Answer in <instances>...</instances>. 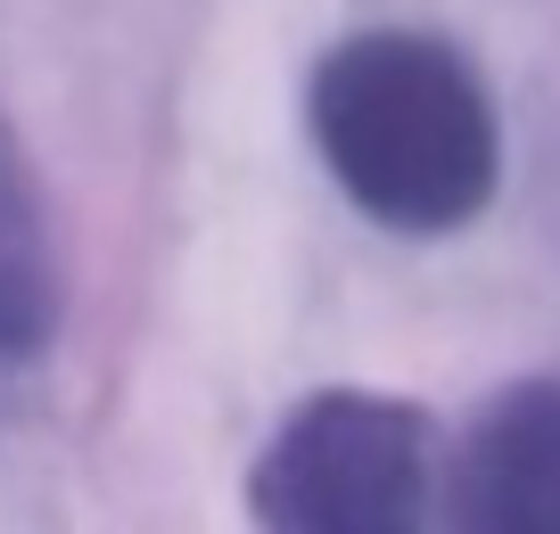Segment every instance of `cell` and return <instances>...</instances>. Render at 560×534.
<instances>
[{"label": "cell", "mask_w": 560, "mask_h": 534, "mask_svg": "<svg viewBox=\"0 0 560 534\" xmlns=\"http://www.w3.org/2000/svg\"><path fill=\"white\" fill-rule=\"evenodd\" d=\"M305 140L363 223L454 239L503 190V107L470 50L420 25H363L305 74Z\"/></svg>", "instance_id": "cell-1"}, {"label": "cell", "mask_w": 560, "mask_h": 534, "mask_svg": "<svg viewBox=\"0 0 560 534\" xmlns=\"http://www.w3.org/2000/svg\"><path fill=\"white\" fill-rule=\"evenodd\" d=\"M445 436L412 395L322 387L247 461V518L272 534H420L445 526Z\"/></svg>", "instance_id": "cell-2"}, {"label": "cell", "mask_w": 560, "mask_h": 534, "mask_svg": "<svg viewBox=\"0 0 560 534\" xmlns=\"http://www.w3.org/2000/svg\"><path fill=\"white\" fill-rule=\"evenodd\" d=\"M445 526L560 534V379H511L445 452Z\"/></svg>", "instance_id": "cell-3"}, {"label": "cell", "mask_w": 560, "mask_h": 534, "mask_svg": "<svg viewBox=\"0 0 560 534\" xmlns=\"http://www.w3.org/2000/svg\"><path fill=\"white\" fill-rule=\"evenodd\" d=\"M67 329V256L34 149L0 116V363H34Z\"/></svg>", "instance_id": "cell-4"}]
</instances>
